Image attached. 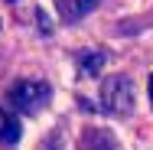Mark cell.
I'll use <instances>...</instances> for the list:
<instances>
[{"label":"cell","instance_id":"cell-6","mask_svg":"<svg viewBox=\"0 0 153 150\" xmlns=\"http://www.w3.org/2000/svg\"><path fill=\"white\" fill-rule=\"evenodd\" d=\"M94 7H98V0H68V13L72 16H85V13H91Z\"/></svg>","mask_w":153,"mask_h":150},{"label":"cell","instance_id":"cell-8","mask_svg":"<svg viewBox=\"0 0 153 150\" xmlns=\"http://www.w3.org/2000/svg\"><path fill=\"white\" fill-rule=\"evenodd\" d=\"M150 104H153V75H150Z\"/></svg>","mask_w":153,"mask_h":150},{"label":"cell","instance_id":"cell-1","mask_svg":"<svg viewBox=\"0 0 153 150\" xmlns=\"http://www.w3.org/2000/svg\"><path fill=\"white\" fill-rule=\"evenodd\" d=\"M101 108L108 114L127 118L134 111V82L127 75H108L101 85Z\"/></svg>","mask_w":153,"mask_h":150},{"label":"cell","instance_id":"cell-4","mask_svg":"<svg viewBox=\"0 0 153 150\" xmlns=\"http://www.w3.org/2000/svg\"><path fill=\"white\" fill-rule=\"evenodd\" d=\"M20 134H23L20 121L13 118L10 111H0V144H16V140H20Z\"/></svg>","mask_w":153,"mask_h":150},{"label":"cell","instance_id":"cell-5","mask_svg":"<svg viewBox=\"0 0 153 150\" xmlns=\"http://www.w3.org/2000/svg\"><path fill=\"white\" fill-rule=\"evenodd\" d=\"M85 144H88V150H117L108 131H91V134L85 137Z\"/></svg>","mask_w":153,"mask_h":150},{"label":"cell","instance_id":"cell-9","mask_svg":"<svg viewBox=\"0 0 153 150\" xmlns=\"http://www.w3.org/2000/svg\"><path fill=\"white\" fill-rule=\"evenodd\" d=\"M7 3H16V0H7Z\"/></svg>","mask_w":153,"mask_h":150},{"label":"cell","instance_id":"cell-3","mask_svg":"<svg viewBox=\"0 0 153 150\" xmlns=\"http://www.w3.org/2000/svg\"><path fill=\"white\" fill-rule=\"evenodd\" d=\"M78 69H82L85 78H98V72L104 69V52H101V49H85V52H78Z\"/></svg>","mask_w":153,"mask_h":150},{"label":"cell","instance_id":"cell-7","mask_svg":"<svg viewBox=\"0 0 153 150\" xmlns=\"http://www.w3.org/2000/svg\"><path fill=\"white\" fill-rule=\"evenodd\" d=\"M36 20H39V30H42V33H52V20H49L42 10H36Z\"/></svg>","mask_w":153,"mask_h":150},{"label":"cell","instance_id":"cell-2","mask_svg":"<svg viewBox=\"0 0 153 150\" xmlns=\"http://www.w3.org/2000/svg\"><path fill=\"white\" fill-rule=\"evenodd\" d=\"M49 98H52V88H49L46 82H36V78H23V82H16L13 88L7 91V101H10L16 111H26V114L39 111Z\"/></svg>","mask_w":153,"mask_h":150}]
</instances>
